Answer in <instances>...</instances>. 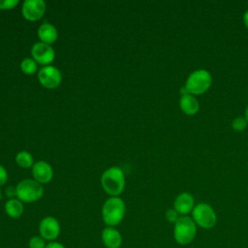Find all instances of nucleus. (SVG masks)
Segmentation results:
<instances>
[{"mask_svg": "<svg viewBox=\"0 0 248 248\" xmlns=\"http://www.w3.org/2000/svg\"><path fill=\"white\" fill-rule=\"evenodd\" d=\"M166 219L168 222L170 223H173L175 224L177 222V220L179 219V214L177 213V211L174 208H170L166 211Z\"/></svg>", "mask_w": 248, "mask_h": 248, "instance_id": "obj_21", "label": "nucleus"}, {"mask_svg": "<svg viewBox=\"0 0 248 248\" xmlns=\"http://www.w3.org/2000/svg\"><path fill=\"white\" fill-rule=\"evenodd\" d=\"M16 162L21 168H29V167H33L34 165V159L32 154L25 150L20 151L16 154Z\"/></svg>", "mask_w": 248, "mask_h": 248, "instance_id": "obj_17", "label": "nucleus"}, {"mask_svg": "<svg viewBox=\"0 0 248 248\" xmlns=\"http://www.w3.org/2000/svg\"><path fill=\"white\" fill-rule=\"evenodd\" d=\"M38 231L39 235L46 241H56L61 232V226L55 217L46 216L40 221Z\"/></svg>", "mask_w": 248, "mask_h": 248, "instance_id": "obj_7", "label": "nucleus"}, {"mask_svg": "<svg viewBox=\"0 0 248 248\" xmlns=\"http://www.w3.org/2000/svg\"><path fill=\"white\" fill-rule=\"evenodd\" d=\"M179 106L181 110L187 115L196 114L200 108V104L197 98L192 94L182 95L179 100Z\"/></svg>", "mask_w": 248, "mask_h": 248, "instance_id": "obj_15", "label": "nucleus"}, {"mask_svg": "<svg viewBox=\"0 0 248 248\" xmlns=\"http://www.w3.org/2000/svg\"><path fill=\"white\" fill-rule=\"evenodd\" d=\"M46 248H66L64 244H62L61 242L59 241H51V242H48L46 246Z\"/></svg>", "mask_w": 248, "mask_h": 248, "instance_id": "obj_24", "label": "nucleus"}, {"mask_svg": "<svg viewBox=\"0 0 248 248\" xmlns=\"http://www.w3.org/2000/svg\"><path fill=\"white\" fill-rule=\"evenodd\" d=\"M31 54L33 59L38 64L44 66L50 65L55 59V51L52 46H50V45H46L41 42L33 45L31 48Z\"/></svg>", "mask_w": 248, "mask_h": 248, "instance_id": "obj_10", "label": "nucleus"}, {"mask_svg": "<svg viewBox=\"0 0 248 248\" xmlns=\"http://www.w3.org/2000/svg\"><path fill=\"white\" fill-rule=\"evenodd\" d=\"M6 214L12 219H17L21 217L24 212V205L17 198H11L8 200L4 206Z\"/></svg>", "mask_w": 248, "mask_h": 248, "instance_id": "obj_16", "label": "nucleus"}, {"mask_svg": "<svg viewBox=\"0 0 248 248\" xmlns=\"http://www.w3.org/2000/svg\"><path fill=\"white\" fill-rule=\"evenodd\" d=\"M38 37L41 43L51 45L57 40L58 32L54 25H52L51 23L45 22L38 28Z\"/></svg>", "mask_w": 248, "mask_h": 248, "instance_id": "obj_14", "label": "nucleus"}, {"mask_svg": "<svg viewBox=\"0 0 248 248\" xmlns=\"http://www.w3.org/2000/svg\"><path fill=\"white\" fill-rule=\"evenodd\" d=\"M247 124H248V121L245 117L238 116V117L233 119V121L232 123V126L235 131H240L241 132L247 127Z\"/></svg>", "mask_w": 248, "mask_h": 248, "instance_id": "obj_20", "label": "nucleus"}, {"mask_svg": "<svg viewBox=\"0 0 248 248\" xmlns=\"http://www.w3.org/2000/svg\"><path fill=\"white\" fill-rule=\"evenodd\" d=\"M194 207H195V199L188 192H183L179 194L175 198L173 202V208L177 211L178 214H181L183 216L192 212Z\"/></svg>", "mask_w": 248, "mask_h": 248, "instance_id": "obj_13", "label": "nucleus"}, {"mask_svg": "<svg viewBox=\"0 0 248 248\" xmlns=\"http://www.w3.org/2000/svg\"><path fill=\"white\" fill-rule=\"evenodd\" d=\"M8 180V172L6 170V169L0 165V186L4 185Z\"/></svg>", "mask_w": 248, "mask_h": 248, "instance_id": "obj_23", "label": "nucleus"}, {"mask_svg": "<svg viewBox=\"0 0 248 248\" xmlns=\"http://www.w3.org/2000/svg\"><path fill=\"white\" fill-rule=\"evenodd\" d=\"M38 63L33 59L26 57L20 63V69L25 75H33L38 70Z\"/></svg>", "mask_w": 248, "mask_h": 248, "instance_id": "obj_18", "label": "nucleus"}, {"mask_svg": "<svg viewBox=\"0 0 248 248\" xmlns=\"http://www.w3.org/2000/svg\"><path fill=\"white\" fill-rule=\"evenodd\" d=\"M192 219L196 225L205 230L213 228L217 223V216L214 209L211 205L205 202H201L195 205L192 211Z\"/></svg>", "mask_w": 248, "mask_h": 248, "instance_id": "obj_6", "label": "nucleus"}, {"mask_svg": "<svg viewBox=\"0 0 248 248\" xmlns=\"http://www.w3.org/2000/svg\"><path fill=\"white\" fill-rule=\"evenodd\" d=\"M46 244H47L46 241L38 234V235L31 236L28 240L27 245H28V248H46Z\"/></svg>", "mask_w": 248, "mask_h": 248, "instance_id": "obj_19", "label": "nucleus"}, {"mask_svg": "<svg viewBox=\"0 0 248 248\" xmlns=\"http://www.w3.org/2000/svg\"><path fill=\"white\" fill-rule=\"evenodd\" d=\"M1 198H2V194H1V190H0V201H1Z\"/></svg>", "mask_w": 248, "mask_h": 248, "instance_id": "obj_28", "label": "nucleus"}, {"mask_svg": "<svg viewBox=\"0 0 248 248\" xmlns=\"http://www.w3.org/2000/svg\"><path fill=\"white\" fill-rule=\"evenodd\" d=\"M46 3L43 0H25L22 4L21 12L25 19L36 21L43 17L46 13Z\"/></svg>", "mask_w": 248, "mask_h": 248, "instance_id": "obj_9", "label": "nucleus"}, {"mask_svg": "<svg viewBox=\"0 0 248 248\" xmlns=\"http://www.w3.org/2000/svg\"><path fill=\"white\" fill-rule=\"evenodd\" d=\"M38 79L44 87L47 89H54L60 85L62 81V75L56 67L47 65L44 66L39 71Z\"/></svg>", "mask_w": 248, "mask_h": 248, "instance_id": "obj_8", "label": "nucleus"}, {"mask_svg": "<svg viewBox=\"0 0 248 248\" xmlns=\"http://www.w3.org/2000/svg\"><path fill=\"white\" fill-rule=\"evenodd\" d=\"M32 176L34 180L41 184L47 183L53 176L52 167L46 161H38L32 167Z\"/></svg>", "mask_w": 248, "mask_h": 248, "instance_id": "obj_11", "label": "nucleus"}, {"mask_svg": "<svg viewBox=\"0 0 248 248\" xmlns=\"http://www.w3.org/2000/svg\"><path fill=\"white\" fill-rule=\"evenodd\" d=\"M16 198L22 202H35L44 195V188L41 183L34 179H24L16 186Z\"/></svg>", "mask_w": 248, "mask_h": 248, "instance_id": "obj_5", "label": "nucleus"}, {"mask_svg": "<svg viewBox=\"0 0 248 248\" xmlns=\"http://www.w3.org/2000/svg\"><path fill=\"white\" fill-rule=\"evenodd\" d=\"M212 82L211 75L204 69H198L190 74L185 87L189 94L200 95L209 89Z\"/></svg>", "mask_w": 248, "mask_h": 248, "instance_id": "obj_4", "label": "nucleus"}, {"mask_svg": "<svg viewBox=\"0 0 248 248\" xmlns=\"http://www.w3.org/2000/svg\"><path fill=\"white\" fill-rule=\"evenodd\" d=\"M101 240L106 248H120L123 242L121 232L114 227H106L102 230Z\"/></svg>", "mask_w": 248, "mask_h": 248, "instance_id": "obj_12", "label": "nucleus"}, {"mask_svg": "<svg viewBox=\"0 0 248 248\" xmlns=\"http://www.w3.org/2000/svg\"><path fill=\"white\" fill-rule=\"evenodd\" d=\"M7 195H8V197H14V196H16V188L9 187V188L7 189Z\"/></svg>", "mask_w": 248, "mask_h": 248, "instance_id": "obj_25", "label": "nucleus"}, {"mask_svg": "<svg viewBox=\"0 0 248 248\" xmlns=\"http://www.w3.org/2000/svg\"><path fill=\"white\" fill-rule=\"evenodd\" d=\"M243 22H244V25L246 26V28L248 29V10L243 15Z\"/></svg>", "mask_w": 248, "mask_h": 248, "instance_id": "obj_26", "label": "nucleus"}, {"mask_svg": "<svg viewBox=\"0 0 248 248\" xmlns=\"http://www.w3.org/2000/svg\"><path fill=\"white\" fill-rule=\"evenodd\" d=\"M101 185L110 197H119L125 188V175L118 167L107 169L101 176Z\"/></svg>", "mask_w": 248, "mask_h": 248, "instance_id": "obj_2", "label": "nucleus"}, {"mask_svg": "<svg viewBox=\"0 0 248 248\" xmlns=\"http://www.w3.org/2000/svg\"><path fill=\"white\" fill-rule=\"evenodd\" d=\"M197 233V225L191 217L181 216L174 224L173 237L180 245L191 243Z\"/></svg>", "mask_w": 248, "mask_h": 248, "instance_id": "obj_3", "label": "nucleus"}, {"mask_svg": "<svg viewBox=\"0 0 248 248\" xmlns=\"http://www.w3.org/2000/svg\"><path fill=\"white\" fill-rule=\"evenodd\" d=\"M126 204L120 197L108 198L102 206V219L107 227H116L124 219Z\"/></svg>", "mask_w": 248, "mask_h": 248, "instance_id": "obj_1", "label": "nucleus"}, {"mask_svg": "<svg viewBox=\"0 0 248 248\" xmlns=\"http://www.w3.org/2000/svg\"><path fill=\"white\" fill-rule=\"evenodd\" d=\"M247 3H248V2H247Z\"/></svg>", "mask_w": 248, "mask_h": 248, "instance_id": "obj_29", "label": "nucleus"}, {"mask_svg": "<svg viewBox=\"0 0 248 248\" xmlns=\"http://www.w3.org/2000/svg\"><path fill=\"white\" fill-rule=\"evenodd\" d=\"M245 118H246L247 121H248V107H247L246 109H245Z\"/></svg>", "mask_w": 248, "mask_h": 248, "instance_id": "obj_27", "label": "nucleus"}, {"mask_svg": "<svg viewBox=\"0 0 248 248\" xmlns=\"http://www.w3.org/2000/svg\"><path fill=\"white\" fill-rule=\"evenodd\" d=\"M18 4L17 0H0V10H10Z\"/></svg>", "mask_w": 248, "mask_h": 248, "instance_id": "obj_22", "label": "nucleus"}]
</instances>
